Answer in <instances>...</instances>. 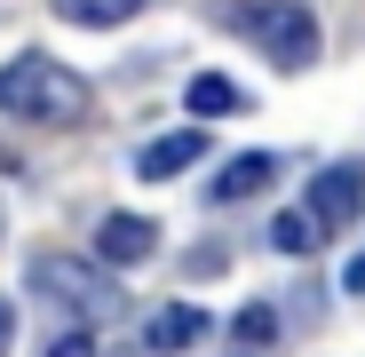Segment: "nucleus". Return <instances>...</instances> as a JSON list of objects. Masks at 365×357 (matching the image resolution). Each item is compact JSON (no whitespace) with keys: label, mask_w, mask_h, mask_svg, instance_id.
Segmentation results:
<instances>
[{"label":"nucleus","mask_w":365,"mask_h":357,"mask_svg":"<svg viewBox=\"0 0 365 357\" xmlns=\"http://www.w3.org/2000/svg\"><path fill=\"white\" fill-rule=\"evenodd\" d=\"M0 119H24V128H72L88 119V80L72 64H56V56L24 48L0 64Z\"/></svg>","instance_id":"obj_1"},{"label":"nucleus","mask_w":365,"mask_h":357,"mask_svg":"<svg viewBox=\"0 0 365 357\" xmlns=\"http://www.w3.org/2000/svg\"><path fill=\"white\" fill-rule=\"evenodd\" d=\"M230 24L262 48V64H270V72H310V64H318V48H326V24L302 9V0H238Z\"/></svg>","instance_id":"obj_2"},{"label":"nucleus","mask_w":365,"mask_h":357,"mask_svg":"<svg viewBox=\"0 0 365 357\" xmlns=\"http://www.w3.org/2000/svg\"><path fill=\"white\" fill-rule=\"evenodd\" d=\"M32 286L48 302H64L72 318H103L119 302V286L103 278V262H80V254H32Z\"/></svg>","instance_id":"obj_3"},{"label":"nucleus","mask_w":365,"mask_h":357,"mask_svg":"<svg viewBox=\"0 0 365 357\" xmlns=\"http://www.w3.org/2000/svg\"><path fill=\"white\" fill-rule=\"evenodd\" d=\"M302 214H310L318 230H341L365 214V159H334L310 175V199H302Z\"/></svg>","instance_id":"obj_4"},{"label":"nucleus","mask_w":365,"mask_h":357,"mask_svg":"<svg viewBox=\"0 0 365 357\" xmlns=\"http://www.w3.org/2000/svg\"><path fill=\"white\" fill-rule=\"evenodd\" d=\"M151 254H159V222H143V214H103L96 222V262L103 270H135Z\"/></svg>","instance_id":"obj_5"},{"label":"nucleus","mask_w":365,"mask_h":357,"mask_svg":"<svg viewBox=\"0 0 365 357\" xmlns=\"http://www.w3.org/2000/svg\"><path fill=\"white\" fill-rule=\"evenodd\" d=\"M270 183H278V151H238V159L215 167L207 199H215V207H238V199H262Z\"/></svg>","instance_id":"obj_6"},{"label":"nucleus","mask_w":365,"mask_h":357,"mask_svg":"<svg viewBox=\"0 0 365 357\" xmlns=\"http://www.w3.org/2000/svg\"><path fill=\"white\" fill-rule=\"evenodd\" d=\"M191 341H207V310H199V302H159V310L143 318V349H159V357L191 349Z\"/></svg>","instance_id":"obj_7"},{"label":"nucleus","mask_w":365,"mask_h":357,"mask_svg":"<svg viewBox=\"0 0 365 357\" xmlns=\"http://www.w3.org/2000/svg\"><path fill=\"white\" fill-rule=\"evenodd\" d=\"M191 159H207V135L199 128H175V135H159V143L135 151V175H143V183H175Z\"/></svg>","instance_id":"obj_8"},{"label":"nucleus","mask_w":365,"mask_h":357,"mask_svg":"<svg viewBox=\"0 0 365 357\" xmlns=\"http://www.w3.org/2000/svg\"><path fill=\"white\" fill-rule=\"evenodd\" d=\"M182 103H191V119H222V111H247L255 95H247V88H238L230 72H199L191 88H182Z\"/></svg>","instance_id":"obj_9"},{"label":"nucleus","mask_w":365,"mask_h":357,"mask_svg":"<svg viewBox=\"0 0 365 357\" xmlns=\"http://www.w3.org/2000/svg\"><path fill=\"white\" fill-rule=\"evenodd\" d=\"M135 9H143V0H56V16H64V24H96V32L128 24Z\"/></svg>","instance_id":"obj_10"},{"label":"nucleus","mask_w":365,"mask_h":357,"mask_svg":"<svg viewBox=\"0 0 365 357\" xmlns=\"http://www.w3.org/2000/svg\"><path fill=\"white\" fill-rule=\"evenodd\" d=\"M270 247H278V254H294V262H310V254L326 247V230H318L310 214H278V222H270Z\"/></svg>","instance_id":"obj_11"},{"label":"nucleus","mask_w":365,"mask_h":357,"mask_svg":"<svg viewBox=\"0 0 365 357\" xmlns=\"http://www.w3.org/2000/svg\"><path fill=\"white\" fill-rule=\"evenodd\" d=\"M230 341H247V349L278 341V310H262V302H255V310H238V318H230Z\"/></svg>","instance_id":"obj_12"},{"label":"nucleus","mask_w":365,"mask_h":357,"mask_svg":"<svg viewBox=\"0 0 365 357\" xmlns=\"http://www.w3.org/2000/svg\"><path fill=\"white\" fill-rule=\"evenodd\" d=\"M40 357H96V341H88V333H80V326H72V333H56V341H48V349H40Z\"/></svg>","instance_id":"obj_13"},{"label":"nucleus","mask_w":365,"mask_h":357,"mask_svg":"<svg viewBox=\"0 0 365 357\" xmlns=\"http://www.w3.org/2000/svg\"><path fill=\"white\" fill-rule=\"evenodd\" d=\"M341 286H349V294H365V247L349 254V270H341Z\"/></svg>","instance_id":"obj_14"},{"label":"nucleus","mask_w":365,"mask_h":357,"mask_svg":"<svg viewBox=\"0 0 365 357\" xmlns=\"http://www.w3.org/2000/svg\"><path fill=\"white\" fill-rule=\"evenodd\" d=\"M9 341H16V310L0 302V357H9Z\"/></svg>","instance_id":"obj_15"}]
</instances>
